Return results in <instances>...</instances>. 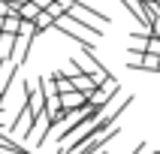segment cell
I'll list each match as a JSON object with an SVG mask.
<instances>
[{
	"label": "cell",
	"instance_id": "5b68a950",
	"mask_svg": "<svg viewBox=\"0 0 160 154\" xmlns=\"http://www.w3.org/2000/svg\"><path fill=\"white\" fill-rule=\"evenodd\" d=\"M12 12H15L21 21H33V18L39 15V9H36V3H33V0H21V3L12 9Z\"/></svg>",
	"mask_w": 160,
	"mask_h": 154
},
{
	"label": "cell",
	"instance_id": "5bb4252c",
	"mask_svg": "<svg viewBox=\"0 0 160 154\" xmlns=\"http://www.w3.org/2000/svg\"><path fill=\"white\" fill-rule=\"evenodd\" d=\"M3 127H6V124H3V121H0V130H3Z\"/></svg>",
	"mask_w": 160,
	"mask_h": 154
},
{
	"label": "cell",
	"instance_id": "277c9868",
	"mask_svg": "<svg viewBox=\"0 0 160 154\" xmlns=\"http://www.w3.org/2000/svg\"><path fill=\"white\" fill-rule=\"evenodd\" d=\"M72 88L79 91V94H85V97H91L97 91V82L91 79V76H85V72H79V76H72Z\"/></svg>",
	"mask_w": 160,
	"mask_h": 154
},
{
	"label": "cell",
	"instance_id": "8992f818",
	"mask_svg": "<svg viewBox=\"0 0 160 154\" xmlns=\"http://www.w3.org/2000/svg\"><path fill=\"white\" fill-rule=\"evenodd\" d=\"M88 103V97L85 94H79V91H70V94H61V106L63 109H79Z\"/></svg>",
	"mask_w": 160,
	"mask_h": 154
},
{
	"label": "cell",
	"instance_id": "7a4b0ae2",
	"mask_svg": "<svg viewBox=\"0 0 160 154\" xmlns=\"http://www.w3.org/2000/svg\"><path fill=\"white\" fill-rule=\"evenodd\" d=\"M33 118H39V115H33V109L27 106V100H24L21 109H18V115H15V121L9 124V133L12 136H24L27 130H30V124H33Z\"/></svg>",
	"mask_w": 160,
	"mask_h": 154
},
{
	"label": "cell",
	"instance_id": "52a82bcc",
	"mask_svg": "<svg viewBox=\"0 0 160 154\" xmlns=\"http://www.w3.org/2000/svg\"><path fill=\"white\" fill-rule=\"evenodd\" d=\"M18 24H21V18L9 9V15H3V24H0V33H12V36H18Z\"/></svg>",
	"mask_w": 160,
	"mask_h": 154
},
{
	"label": "cell",
	"instance_id": "9c48e42d",
	"mask_svg": "<svg viewBox=\"0 0 160 154\" xmlns=\"http://www.w3.org/2000/svg\"><path fill=\"white\" fill-rule=\"evenodd\" d=\"M145 52L148 54H160V39L157 36H148V39H145Z\"/></svg>",
	"mask_w": 160,
	"mask_h": 154
},
{
	"label": "cell",
	"instance_id": "3957f363",
	"mask_svg": "<svg viewBox=\"0 0 160 154\" xmlns=\"http://www.w3.org/2000/svg\"><path fill=\"white\" fill-rule=\"evenodd\" d=\"M36 36H15V45H12V57L9 61L15 63V67H21V63L27 61V54H30V45H33Z\"/></svg>",
	"mask_w": 160,
	"mask_h": 154
},
{
	"label": "cell",
	"instance_id": "30bf717a",
	"mask_svg": "<svg viewBox=\"0 0 160 154\" xmlns=\"http://www.w3.org/2000/svg\"><path fill=\"white\" fill-rule=\"evenodd\" d=\"M151 36L160 39V9H157V15H154V21H151Z\"/></svg>",
	"mask_w": 160,
	"mask_h": 154
},
{
	"label": "cell",
	"instance_id": "7c38bea8",
	"mask_svg": "<svg viewBox=\"0 0 160 154\" xmlns=\"http://www.w3.org/2000/svg\"><path fill=\"white\" fill-rule=\"evenodd\" d=\"M33 3H36V9H45V6H52L54 0H33Z\"/></svg>",
	"mask_w": 160,
	"mask_h": 154
},
{
	"label": "cell",
	"instance_id": "ba28073f",
	"mask_svg": "<svg viewBox=\"0 0 160 154\" xmlns=\"http://www.w3.org/2000/svg\"><path fill=\"white\" fill-rule=\"evenodd\" d=\"M12 45H15V36L12 33H0V61H9V57H12Z\"/></svg>",
	"mask_w": 160,
	"mask_h": 154
},
{
	"label": "cell",
	"instance_id": "4fadbf2b",
	"mask_svg": "<svg viewBox=\"0 0 160 154\" xmlns=\"http://www.w3.org/2000/svg\"><path fill=\"white\" fill-rule=\"evenodd\" d=\"M9 9H12V6H6V3L0 0V18H3V15H9Z\"/></svg>",
	"mask_w": 160,
	"mask_h": 154
},
{
	"label": "cell",
	"instance_id": "9a60e30c",
	"mask_svg": "<svg viewBox=\"0 0 160 154\" xmlns=\"http://www.w3.org/2000/svg\"><path fill=\"white\" fill-rule=\"evenodd\" d=\"M157 72H160V61H157Z\"/></svg>",
	"mask_w": 160,
	"mask_h": 154
},
{
	"label": "cell",
	"instance_id": "6da1fadb",
	"mask_svg": "<svg viewBox=\"0 0 160 154\" xmlns=\"http://www.w3.org/2000/svg\"><path fill=\"white\" fill-rule=\"evenodd\" d=\"M118 91H121L118 79H115V76H109L106 82H100V85H97V91H94V94L88 97V103H91V106H97V109H103V106L109 103V100H112V97L118 94Z\"/></svg>",
	"mask_w": 160,
	"mask_h": 154
},
{
	"label": "cell",
	"instance_id": "8fae6325",
	"mask_svg": "<svg viewBox=\"0 0 160 154\" xmlns=\"http://www.w3.org/2000/svg\"><path fill=\"white\" fill-rule=\"evenodd\" d=\"M130 154H148V145H145V142H139V145H136V148H133Z\"/></svg>",
	"mask_w": 160,
	"mask_h": 154
}]
</instances>
